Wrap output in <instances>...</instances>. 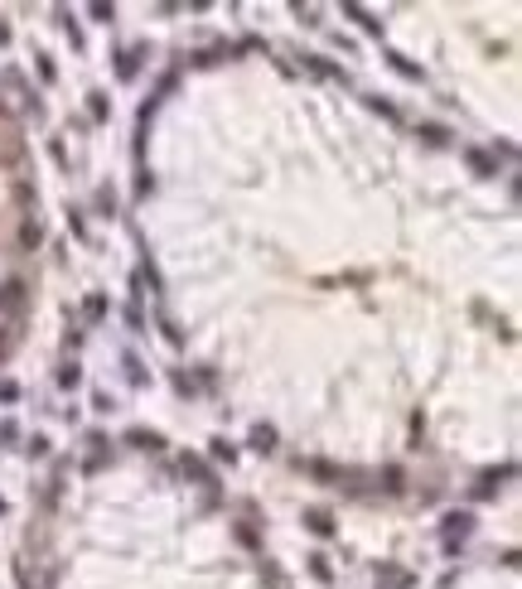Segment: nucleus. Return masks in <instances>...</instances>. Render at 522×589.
I'll return each mask as SVG.
<instances>
[{
	"instance_id": "obj_31",
	"label": "nucleus",
	"mask_w": 522,
	"mask_h": 589,
	"mask_svg": "<svg viewBox=\"0 0 522 589\" xmlns=\"http://www.w3.org/2000/svg\"><path fill=\"white\" fill-rule=\"evenodd\" d=\"M5 512H10V508H5V503H0V517H5Z\"/></svg>"
},
{
	"instance_id": "obj_13",
	"label": "nucleus",
	"mask_w": 522,
	"mask_h": 589,
	"mask_svg": "<svg viewBox=\"0 0 522 589\" xmlns=\"http://www.w3.org/2000/svg\"><path fill=\"white\" fill-rule=\"evenodd\" d=\"M416 135H421L426 145H450V131H445V126H436V121H421V126H416Z\"/></svg>"
},
{
	"instance_id": "obj_20",
	"label": "nucleus",
	"mask_w": 522,
	"mask_h": 589,
	"mask_svg": "<svg viewBox=\"0 0 522 589\" xmlns=\"http://www.w3.org/2000/svg\"><path fill=\"white\" fill-rule=\"evenodd\" d=\"M121 362H126V377H131V387H145V367H140V358H136V353H126Z\"/></svg>"
},
{
	"instance_id": "obj_4",
	"label": "nucleus",
	"mask_w": 522,
	"mask_h": 589,
	"mask_svg": "<svg viewBox=\"0 0 522 589\" xmlns=\"http://www.w3.org/2000/svg\"><path fill=\"white\" fill-rule=\"evenodd\" d=\"M126 445H131V450H150V454H160V450H165V435H155V430H126Z\"/></svg>"
},
{
	"instance_id": "obj_3",
	"label": "nucleus",
	"mask_w": 522,
	"mask_h": 589,
	"mask_svg": "<svg viewBox=\"0 0 522 589\" xmlns=\"http://www.w3.org/2000/svg\"><path fill=\"white\" fill-rule=\"evenodd\" d=\"M300 469L310 474V479H319V483H344V469H334V464H324V459H300Z\"/></svg>"
},
{
	"instance_id": "obj_24",
	"label": "nucleus",
	"mask_w": 522,
	"mask_h": 589,
	"mask_svg": "<svg viewBox=\"0 0 522 589\" xmlns=\"http://www.w3.org/2000/svg\"><path fill=\"white\" fill-rule=\"evenodd\" d=\"M92 20H97V25H111V20H116V10H111V5H102V0H97V5H92Z\"/></svg>"
},
{
	"instance_id": "obj_2",
	"label": "nucleus",
	"mask_w": 522,
	"mask_h": 589,
	"mask_svg": "<svg viewBox=\"0 0 522 589\" xmlns=\"http://www.w3.org/2000/svg\"><path fill=\"white\" fill-rule=\"evenodd\" d=\"M503 479H513V464H503V469H489V474H479V483H474V498H494L498 488H503Z\"/></svg>"
},
{
	"instance_id": "obj_19",
	"label": "nucleus",
	"mask_w": 522,
	"mask_h": 589,
	"mask_svg": "<svg viewBox=\"0 0 522 589\" xmlns=\"http://www.w3.org/2000/svg\"><path fill=\"white\" fill-rule=\"evenodd\" d=\"M310 575L329 585V580H334V570H329V556H319V551H314V556H310Z\"/></svg>"
},
{
	"instance_id": "obj_23",
	"label": "nucleus",
	"mask_w": 522,
	"mask_h": 589,
	"mask_svg": "<svg viewBox=\"0 0 522 589\" xmlns=\"http://www.w3.org/2000/svg\"><path fill=\"white\" fill-rule=\"evenodd\" d=\"M68 227H73V237H87V222H83V208H68Z\"/></svg>"
},
{
	"instance_id": "obj_11",
	"label": "nucleus",
	"mask_w": 522,
	"mask_h": 589,
	"mask_svg": "<svg viewBox=\"0 0 522 589\" xmlns=\"http://www.w3.org/2000/svg\"><path fill=\"white\" fill-rule=\"evenodd\" d=\"M387 63H392V73H402V78H412V82H426V73L416 68L412 58H402V54H387Z\"/></svg>"
},
{
	"instance_id": "obj_5",
	"label": "nucleus",
	"mask_w": 522,
	"mask_h": 589,
	"mask_svg": "<svg viewBox=\"0 0 522 589\" xmlns=\"http://www.w3.org/2000/svg\"><path fill=\"white\" fill-rule=\"evenodd\" d=\"M465 160H469V169H474L479 179H494V174H498V164H494V155H489V150H474V145H469Z\"/></svg>"
},
{
	"instance_id": "obj_9",
	"label": "nucleus",
	"mask_w": 522,
	"mask_h": 589,
	"mask_svg": "<svg viewBox=\"0 0 522 589\" xmlns=\"http://www.w3.org/2000/svg\"><path fill=\"white\" fill-rule=\"evenodd\" d=\"M25 304V280H5L0 285V309H20Z\"/></svg>"
},
{
	"instance_id": "obj_15",
	"label": "nucleus",
	"mask_w": 522,
	"mask_h": 589,
	"mask_svg": "<svg viewBox=\"0 0 522 589\" xmlns=\"http://www.w3.org/2000/svg\"><path fill=\"white\" fill-rule=\"evenodd\" d=\"M92 203H97V217H116V193H111V184L97 188V198H92Z\"/></svg>"
},
{
	"instance_id": "obj_26",
	"label": "nucleus",
	"mask_w": 522,
	"mask_h": 589,
	"mask_svg": "<svg viewBox=\"0 0 522 589\" xmlns=\"http://www.w3.org/2000/svg\"><path fill=\"white\" fill-rule=\"evenodd\" d=\"M126 324H131V328H136V333H145V314H140L136 304H126Z\"/></svg>"
},
{
	"instance_id": "obj_12",
	"label": "nucleus",
	"mask_w": 522,
	"mask_h": 589,
	"mask_svg": "<svg viewBox=\"0 0 522 589\" xmlns=\"http://www.w3.org/2000/svg\"><path fill=\"white\" fill-rule=\"evenodd\" d=\"M378 483H382L387 493H407V474H402V469H397V464H387L382 474H378Z\"/></svg>"
},
{
	"instance_id": "obj_30",
	"label": "nucleus",
	"mask_w": 522,
	"mask_h": 589,
	"mask_svg": "<svg viewBox=\"0 0 522 589\" xmlns=\"http://www.w3.org/2000/svg\"><path fill=\"white\" fill-rule=\"evenodd\" d=\"M20 430H15V421H0V440H15Z\"/></svg>"
},
{
	"instance_id": "obj_29",
	"label": "nucleus",
	"mask_w": 522,
	"mask_h": 589,
	"mask_svg": "<svg viewBox=\"0 0 522 589\" xmlns=\"http://www.w3.org/2000/svg\"><path fill=\"white\" fill-rule=\"evenodd\" d=\"M92 411H102V416L111 411V396H107V391H97V396H92Z\"/></svg>"
},
{
	"instance_id": "obj_18",
	"label": "nucleus",
	"mask_w": 522,
	"mask_h": 589,
	"mask_svg": "<svg viewBox=\"0 0 522 589\" xmlns=\"http://www.w3.org/2000/svg\"><path fill=\"white\" fill-rule=\"evenodd\" d=\"M78 382H83V367H78V362H68V367H58V387H63V391H73Z\"/></svg>"
},
{
	"instance_id": "obj_7",
	"label": "nucleus",
	"mask_w": 522,
	"mask_h": 589,
	"mask_svg": "<svg viewBox=\"0 0 522 589\" xmlns=\"http://www.w3.org/2000/svg\"><path fill=\"white\" fill-rule=\"evenodd\" d=\"M344 15H348V20H358V25L368 29V34H382V20H378L373 10H363V5H353V0H344Z\"/></svg>"
},
{
	"instance_id": "obj_16",
	"label": "nucleus",
	"mask_w": 522,
	"mask_h": 589,
	"mask_svg": "<svg viewBox=\"0 0 522 589\" xmlns=\"http://www.w3.org/2000/svg\"><path fill=\"white\" fill-rule=\"evenodd\" d=\"M208 454L222 459V464H237V445H227V440L218 435V440H208Z\"/></svg>"
},
{
	"instance_id": "obj_10",
	"label": "nucleus",
	"mask_w": 522,
	"mask_h": 589,
	"mask_svg": "<svg viewBox=\"0 0 522 589\" xmlns=\"http://www.w3.org/2000/svg\"><path fill=\"white\" fill-rule=\"evenodd\" d=\"M251 450H256V454H271L276 450V425H251Z\"/></svg>"
},
{
	"instance_id": "obj_22",
	"label": "nucleus",
	"mask_w": 522,
	"mask_h": 589,
	"mask_svg": "<svg viewBox=\"0 0 522 589\" xmlns=\"http://www.w3.org/2000/svg\"><path fill=\"white\" fill-rule=\"evenodd\" d=\"M25 454L29 459H44V454H49V440H44V435H34V440L25 445Z\"/></svg>"
},
{
	"instance_id": "obj_21",
	"label": "nucleus",
	"mask_w": 522,
	"mask_h": 589,
	"mask_svg": "<svg viewBox=\"0 0 522 589\" xmlns=\"http://www.w3.org/2000/svg\"><path fill=\"white\" fill-rule=\"evenodd\" d=\"M87 319H102V314H107V299H102V294H87Z\"/></svg>"
},
{
	"instance_id": "obj_25",
	"label": "nucleus",
	"mask_w": 522,
	"mask_h": 589,
	"mask_svg": "<svg viewBox=\"0 0 522 589\" xmlns=\"http://www.w3.org/2000/svg\"><path fill=\"white\" fill-rule=\"evenodd\" d=\"M0 401H20V382L5 377V382H0Z\"/></svg>"
},
{
	"instance_id": "obj_17",
	"label": "nucleus",
	"mask_w": 522,
	"mask_h": 589,
	"mask_svg": "<svg viewBox=\"0 0 522 589\" xmlns=\"http://www.w3.org/2000/svg\"><path fill=\"white\" fill-rule=\"evenodd\" d=\"M179 464H184V474H189V479H198V483H213V474H208V464H203V459L184 454V459H179Z\"/></svg>"
},
{
	"instance_id": "obj_28",
	"label": "nucleus",
	"mask_w": 522,
	"mask_h": 589,
	"mask_svg": "<svg viewBox=\"0 0 522 589\" xmlns=\"http://www.w3.org/2000/svg\"><path fill=\"white\" fill-rule=\"evenodd\" d=\"M39 58V73H44V82H54V63H49V54H34Z\"/></svg>"
},
{
	"instance_id": "obj_8",
	"label": "nucleus",
	"mask_w": 522,
	"mask_h": 589,
	"mask_svg": "<svg viewBox=\"0 0 522 589\" xmlns=\"http://www.w3.org/2000/svg\"><path fill=\"white\" fill-rule=\"evenodd\" d=\"M305 527L314 536H334V512H324V508H310L305 512Z\"/></svg>"
},
{
	"instance_id": "obj_27",
	"label": "nucleus",
	"mask_w": 522,
	"mask_h": 589,
	"mask_svg": "<svg viewBox=\"0 0 522 589\" xmlns=\"http://www.w3.org/2000/svg\"><path fill=\"white\" fill-rule=\"evenodd\" d=\"M368 107H373V111H382L387 121H397V107H392V102H382V97H373V102H368Z\"/></svg>"
},
{
	"instance_id": "obj_6",
	"label": "nucleus",
	"mask_w": 522,
	"mask_h": 589,
	"mask_svg": "<svg viewBox=\"0 0 522 589\" xmlns=\"http://www.w3.org/2000/svg\"><path fill=\"white\" fill-rule=\"evenodd\" d=\"M140 58H145V49H126V54H116V78L131 82L140 73Z\"/></svg>"
},
{
	"instance_id": "obj_14",
	"label": "nucleus",
	"mask_w": 522,
	"mask_h": 589,
	"mask_svg": "<svg viewBox=\"0 0 522 589\" xmlns=\"http://www.w3.org/2000/svg\"><path fill=\"white\" fill-rule=\"evenodd\" d=\"M87 111H92V121H111V102H107V92H87Z\"/></svg>"
},
{
	"instance_id": "obj_1",
	"label": "nucleus",
	"mask_w": 522,
	"mask_h": 589,
	"mask_svg": "<svg viewBox=\"0 0 522 589\" xmlns=\"http://www.w3.org/2000/svg\"><path fill=\"white\" fill-rule=\"evenodd\" d=\"M474 532V512H445V517H440V536H445V551H450V556H455V551H460V541H465V536Z\"/></svg>"
}]
</instances>
